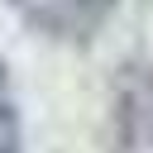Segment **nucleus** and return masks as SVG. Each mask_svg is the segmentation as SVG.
<instances>
[{"label":"nucleus","mask_w":153,"mask_h":153,"mask_svg":"<svg viewBox=\"0 0 153 153\" xmlns=\"http://www.w3.org/2000/svg\"><path fill=\"white\" fill-rule=\"evenodd\" d=\"M0 153H19V115L0 100Z\"/></svg>","instance_id":"3"},{"label":"nucleus","mask_w":153,"mask_h":153,"mask_svg":"<svg viewBox=\"0 0 153 153\" xmlns=\"http://www.w3.org/2000/svg\"><path fill=\"white\" fill-rule=\"evenodd\" d=\"M115 139L124 148H153V67L129 62L115 76Z\"/></svg>","instance_id":"1"},{"label":"nucleus","mask_w":153,"mask_h":153,"mask_svg":"<svg viewBox=\"0 0 153 153\" xmlns=\"http://www.w3.org/2000/svg\"><path fill=\"white\" fill-rule=\"evenodd\" d=\"M10 5L53 38H91L115 10V0H10Z\"/></svg>","instance_id":"2"}]
</instances>
